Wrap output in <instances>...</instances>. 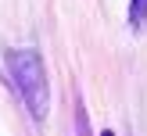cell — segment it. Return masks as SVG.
I'll return each mask as SVG.
<instances>
[{
  "label": "cell",
  "mask_w": 147,
  "mask_h": 136,
  "mask_svg": "<svg viewBox=\"0 0 147 136\" xmlns=\"http://www.w3.org/2000/svg\"><path fill=\"white\" fill-rule=\"evenodd\" d=\"M7 68H11L14 90L25 100L32 118H47L50 111V86H47V72L36 50H7Z\"/></svg>",
  "instance_id": "obj_1"
},
{
  "label": "cell",
  "mask_w": 147,
  "mask_h": 136,
  "mask_svg": "<svg viewBox=\"0 0 147 136\" xmlns=\"http://www.w3.org/2000/svg\"><path fill=\"white\" fill-rule=\"evenodd\" d=\"M129 21H133V25H144V21H147V0H133V7H129Z\"/></svg>",
  "instance_id": "obj_2"
},
{
  "label": "cell",
  "mask_w": 147,
  "mask_h": 136,
  "mask_svg": "<svg viewBox=\"0 0 147 136\" xmlns=\"http://www.w3.org/2000/svg\"><path fill=\"white\" fill-rule=\"evenodd\" d=\"M76 125H79V136H90V133H86V115H83V104H79V115H76Z\"/></svg>",
  "instance_id": "obj_3"
}]
</instances>
